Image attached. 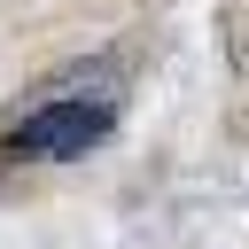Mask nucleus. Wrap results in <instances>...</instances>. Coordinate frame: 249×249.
<instances>
[{"label":"nucleus","mask_w":249,"mask_h":249,"mask_svg":"<svg viewBox=\"0 0 249 249\" xmlns=\"http://www.w3.org/2000/svg\"><path fill=\"white\" fill-rule=\"evenodd\" d=\"M109 124H117V101H101V93H62V101L31 109V117L8 132V156H16V163H70V156L101 148Z\"/></svg>","instance_id":"f257e3e1"}]
</instances>
